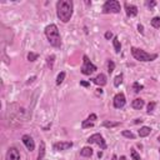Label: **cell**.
Wrapping results in <instances>:
<instances>
[{"label": "cell", "instance_id": "f546056e", "mask_svg": "<svg viewBox=\"0 0 160 160\" xmlns=\"http://www.w3.org/2000/svg\"><path fill=\"white\" fill-rule=\"evenodd\" d=\"M145 5H147L148 8H150V9H153L155 5H156V1H154V0L153 1H145Z\"/></svg>", "mask_w": 160, "mask_h": 160}, {"label": "cell", "instance_id": "cb8c5ba5", "mask_svg": "<svg viewBox=\"0 0 160 160\" xmlns=\"http://www.w3.org/2000/svg\"><path fill=\"white\" fill-rule=\"evenodd\" d=\"M143 89H144V86L140 85L138 81H135V83L133 84V90H134V93H139L140 90H143Z\"/></svg>", "mask_w": 160, "mask_h": 160}, {"label": "cell", "instance_id": "e0dca14e", "mask_svg": "<svg viewBox=\"0 0 160 160\" xmlns=\"http://www.w3.org/2000/svg\"><path fill=\"white\" fill-rule=\"evenodd\" d=\"M120 123L119 121H110V120H106L103 123V126H105V128H116V126H119Z\"/></svg>", "mask_w": 160, "mask_h": 160}, {"label": "cell", "instance_id": "d590c367", "mask_svg": "<svg viewBox=\"0 0 160 160\" xmlns=\"http://www.w3.org/2000/svg\"><path fill=\"white\" fill-rule=\"evenodd\" d=\"M142 119H135V121H134V124H139V123H142Z\"/></svg>", "mask_w": 160, "mask_h": 160}, {"label": "cell", "instance_id": "f35d334b", "mask_svg": "<svg viewBox=\"0 0 160 160\" xmlns=\"http://www.w3.org/2000/svg\"><path fill=\"white\" fill-rule=\"evenodd\" d=\"M113 160H118V156H116V155H113Z\"/></svg>", "mask_w": 160, "mask_h": 160}, {"label": "cell", "instance_id": "4dcf8cb0", "mask_svg": "<svg viewBox=\"0 0 160 160\" xmlns=\"http://www.w3.org/2000/svg\"><path fill=\"white\" fill-rule=\"evenodd\" d=\"M88 120H90L93 121V123H95V120H96V114H90L88 116Z\"/></svg>", "mask_w": 160, "mask_h": 160}, {"label": "cell", "instance_id": "8d00e7d4", "mask_svg": "<svg viewBox=\"0 0 160 160\" xmlns=\"http://www.w3.org/2000/svg\"><path fill=\"white\" fill-rule=\"evenodd\" d=\"M98 156H99V158H101V156H103V153H101V152H99V154H98Z\"/></svg>", "mask_w": 160, "mask_h": 160}, {"label": "cell", "instance_id": "7402d4cb", "mask_svg": "<svg viewBox=\"0 0 160 160\" xmlns=\"http://www.w3.org/2000/svg\"><path fill=\"white\" fill-rule=\"evenodd\" d=\"M121 135L125 136V138H129V139H135V135L131 133L130 130H123L121 131Z\"/></svg>", "mask_w": 160, "mask_h": 160}, {"label": "cell", "instance_id": "30bf717a", "mask_svg": "<svg viewBox=\"0 0 160 160\" xmlns=\"http://www.w3.org/2000/svg\"><path fill=\"white\" fill-rule=\"evenodd\" d=\"M72 147H73L72 142H59V143H55L53 145L54 150H56V152H64V150H68Z\"/></svg>", "mask_w": 160, "mask_h": 160}, {"label": "cell", "instance_id": "ab89813d", "mask_svg": "<svg viewBox=\"0 0 160 160\" xmlns=\"http://www.w3.org/2000/svg\"><path fill=\"white\" fill-rule=\"evenodd\" d=\"M158 142L160 143V136H158Z\"/></svg>", "mask_w": 160, "mask_h": 160}, {"label": "cell", "instance_id": "484cf974", "mask_svg": "<svg viewBox=\"0 0 160 160\" xmlns=\"http://www.w3.org/2000/svg\"><path fill=\"white\" fill-rule=\"evenodd\" d=\"M64 79H65V73L62 72V73L58 75V78H56V84H58V85H60V84L64 81Z\"/></svg>", "mask_w": 160, "mask_h": 160}, {"label": "cell", "instance_id": "7a4b0ae2", "mask_svg": "<svg viewBox=\"0 0 160 160\" xmlns=\"http://www.w3.org/2000/svg\"><path fill=\"white\" fill-rule=\"evenodd\" d=\"M45 35L48 38V41L54 48H60L62 46V39H60V33L58 26L55 24H50L45 28Z\"/></svg>", "mask_w": 160, "mask_h": 160}, {"label": "cell", "instance_id": "9c48e42d", "mask_svg": "<svg viewBox=\"0 0 160 160\" xmlns=\"http://www.w3.org/2000/svg\"><path fill=\"white\" fill-rule=\"evenodd\" d=\"M21 140H23V143H24V145L26 147V149L29 150V152H33V150L35 149V143H34V140H33V138L30 135H28V134L23 135Z\"/></svg>", "mask_w": 160, "mask_h": 160}, {"label": "cell", "instance_id": "8992f818", "mask_svg": "<svg viewBox=\"0 0 160 160\" xmlns=\"http://www.w3.org/2000/svg\"><path fill=\"white\" fill-rule=\"evenodd\" d=\"M88 142V144H96V145H99L103 150L104 149H106V143H105V140H104V138L100 135V134H93L91 136H89V139L86 140Z\"/></svg>", "mask_w": 160, "mask_h": 160}, {"label": "cell", "instance_id": "2e32d148", "mask_svg": "<svg viewBox=\"0 0 160 160\" xmlns=\"http://www.w3.org/2000/svg\"><path fill=\"white\" fill-rule=\"evenodd\" d=\"M113 45H114L115 53L119 54L120 50H121V45H120V41H119V38H118V36H114V39H113Z\"/></svg>", "mask_w": 160, "mask_h": 160}, {"label": "cell", "instance_id": "ffe728a7", "mask_svg": "<svg viewBox=\"0 0 160 160\" xmlns=\"http://www.w3.org/2000/svg\"><path fill=\"white\" fill-rule=\"evenodd\" d=\"M123 83V74H119V75H116L115 79H114V86H120V84Z\"/></svg>", "mask_w": 160, "mask_h": 160}, {"label": "cell", "instance_id": "3957f363", "mask_svg": "<svg viewBox=\"0 0 160 160\" xmlns=\"http://www.w3.org/2000/svg\"><path fill=\"white\" fill-rule=\"evenodd\" d=\"M131 54H133L135 60L144 62V63L145 62H153V60H155V59L158 58V54H149L145 50L139 49V48H135V46L131 48Z\"/></svg>", "mask_w": 160, "mask_h": 160}, {"label": "cell", "instance_id": "6da1fadb", "mask_svg": "<svg viewBox=\"0 0 160 160\" xmlns=\"http://www.w3.org/2000/svg\"><path fill=\"white\" fill-rule=\"evenodd\" d=\"M74 4L70 0H60L56 3V15L63 23H68L73 16Z\"/></svg>", "mask_w": 160, "mask_h": 160}, {"label": "cell", "instance_id": "ac0fdd59", "mask_svg": "<svg viewBox=\"0 0 160 160\" xmlns=\"http://www.w3.org/2000/svg\"><path fill=\"white\" fill-rule=\"evenodd\" d=\"M44 155H45V143L41 142L40 148H39V154H38V160H43Z\"/></svg>", "mask_w": 160, "mask_h": 160}, {"label": "cell", "instance_id": "9a60e30c", "mask_svg": "<svg viewBox=\"0 0 160 160\" xmlns=\"http://www.w3.org/2000/svg\"><path fill=\"white\" fill-rule=\"evenodd\" d=\"M80 155L84 158H89L93 155V149L90 147H84L81 150H80Z\"/></svg>", "mask_w": 160, "mask_h": 160}, {"label": "cell", "instance_id": "52a82bcc", "mask_svg": "<svg viewBox=\"0 0 160 160\" xmlns=\"http://www.w3.org/2000/svg\"><path fill=\"white\" fill-rule=\"evenodd\" d=\"M113 103H114V108H116V109H121V108H124L125 104H126L125 95H124L123 93L116 94V95L114 96V100H113Z\"/></svg>", "mask_w": 160, "mask_h": 160}, {"label": "cell", "instance_id": "e575fe53", "mask_svg": "<svg viewBox=\"0 0 160 160\" xmlns=\"http://www.w3.org/2000/svg\"><path fill=\"white\" fill-rule=\"evenodd\" d=\"M36 79V76H33V78H29V80H28V81H26V84H30V83H33V81H34V80Z\"/></svg>", "mask_w": 160, "mask_h": 160}, {"label": "cell", "instance_id": "836d02e7", "mask_svg": "<svg viewBox=\"0 0 160 160\" xmlns=\"http://www.w3.org/2000/svg\"><path fill=\"white\" fill-rule=\"evenodd\" d=\"M80 85L88 88V86H90V83H88V81H80Z\"/></svg>", "mask_w": 160, "mask_h": 160}, {"label": "cell", "instance_id": "74e56055", "mask_svg": "<svg viewBox=\"0 0 160 160\" xmlns=\"http://www.w3.org/2000/svg\"><path fill=\"white\" fill-rule=\"evenodd\" d=\"M119 160H126V158H125L124 155H123V156H120V159H119Z\"/></svg>", "mask_w": 160, "mask_h": 160}, {"label": "cell", "instance_id": "ba28073f", "mask_svg": "<svg viewBox=\"0 0 160 160\" xmlns=\"http://www.w3.org/2000/svg\"><path fill=\"white\" fill-rule=\"evenodd\" d=\"M5 160H20V153H19V150L15 147L9 148Z\"/></svg>", "mask_w": 160, "mask_h": 160}, {"label": "cell", "instance_id": "f1b7e54d", "mask_svg": "<svg viewBox=\"0 0 160 160\" xmlns=\"http://www.w3.org/2000/svg\"><path fill=\"white\" fill-rule=\"evenodd\" d=\"M155 106H156V104H155L154 101H152V103H149L148 104V114H150V113H153L154 111V109H155Z\"/></svg>", "mask_w": 160, "mask_h": 160}, {"label": "cell", "instance_id": "8fae6325", "mask_svg": "<svg viewBox=\"0 0 160 160\" xmlns=\"http://www.w3.org/2000/svg\"><path fill=\"white\" fill-rule=\"evenodd\" d=\"M125 9H126V15H128L129 18H134L138 15V8H136L135 5H133V4H125Z\"/></svg>", "mask_w": 160, "mask_h": 160}, {"label": "cell", "instance_id": "83f0119b", "mask_svg": "<svg viewBox=\"0 0 160 160\" xmlns=\"http://www.w3.org/2000/svg\"><path fill=\"white\" fill-rule=\"evenodd\" d=\"M48 67L51 69L54 67V60H55V55H50V56H48Z\"/></svg>", "mask_w": 160, "mask_h": 160}, {"label": "cell", "instance_id": "4fadbf2b", "mask_svg": "<svg viewBox=\"0 0 160 160\" xmlns=\"http://www.w3.org/2000/svg\"><path fill=\"white\" fill-rule=\"evenodd\" d=\"M144 105H145V103H144V100H143V99H140V98L135 99V100H133V103H131V106H133L134 109H136V110H140V109H143V108H144Z\"/></svg>", "mask_w": 160, "mask_h": 160}, {"label": "cell", "instance_id": "5b68a950", "mask_svg": "<svg viewBox=\"0 0 160 160\" xmlns=\"http://www.w3.org/2000/svg\"><path fill=\"white\" fill-rule=\"evenodd\" d=\"M94 72H96V67L94 65L90 60H89V58L86 55L83 56V67H81V73L84 75H90L93 74Z\"/></svg>", "mask_w": 160, "mask_h": 160}, {"label": "cell", "instance_id": "277c9868", "mask_svg": "<svg viewBox=\"0 0 160 160\" xmlns=\"http://www.w3.org/2000/svg\"><path fill=\"white\" fill-rule=\"evenodd\" d=\"M121 10L120 3L116 0H108L103 5V13L104 14H119Z\"/></svg>", "mask_w": 160, "mask_h": 160}, {"label": "cell", "instance_id": "44dd1931", "mask_svg": "<svg viewBox=\"0 0 160 160\" xmlns=\"http://www.w3.org/2000/svg\"><path fill=\"white\" fill-rule=\"evenodd\" d=\"M93 126H94V123H93V121H90V120H84L83 121V123H81V128L83 129H86V128H93Z\"/></svg>", "mask_w": 160, "mask_h": 160}, {"label": "cell", "instance_id": "1f68e13d", "mask_svg": "<svg viewBox=\"0 0 160 160\" xmlns=\"http://www.w3.org/2000/svg\"><path fill=\"white\" fill-rule=\"evenodd\" d=\"M111 38H113L111 31H106V33H105V39H108V40H109V39H111Z\"/></svg>", "mask_w": 160, "mask_h": 160}, {"label": "cell", "instance_id": "5bb4252c", "mask_svg": "<svg viewBox=\"0 0 160 160\" xmlns=\"http://www.w3.org/2000/svg\"><path fill=\"white\" fill-rule=\"evenodd\" d=\"M150 131H152V129H150L149 126H143V128H140L138 130V134L140 138H147L148 135H150Z\"/></svg>", "mask_w": 160, "mask_h": 160}, {"label": "cell", "instance_id": "d4e9b609", "mask_svg": "<svg viewBox=\"0 0 160 160\" xmlns=\"http://www.w3.org/2000/svg\"><path fill=\"white\" fill-rule=\"evenodd\" d=\"M38 58H39V55L35 53H31V51L28 54V60H29V62H35V60H38Z\"/></svg>", "mask_w": 160, "mask_h": 160}, {"label": "cell", "instance_id": "d6a6232c", "mask_svg": "<svg viewBox=\"0 0 160 160\" xmlns=\"http://www.w3.org/2000/svg\"><path fill=\"white\" fill-rule=\"evenodd\" d=\"M138 31L140 33V34H144V26H143L142 24L138 25Z\"/></svg>", "mask_w": 160, "mask_h": 160}, {"label": "cell", "instance_id": "7c38bea8", "mask_svg": "<svg viewBox=\"0 0 160 160\" xmlns=\"http://www.w3.org/2000/svg\"><path fill=\"white\" fill-rule=\"evenodd\" d=\"M91 80H93L94 84H96V85H99V86H104V85H106V83H108L106 76H105L104 74H99L98 76H95V78L91 79Z\"/></svg>", "mask_w": 160, "mask_h": 160}, {"label": "cell", "instance_id": "603a6c76", "mask_svg": "<svg viewBox=\"0 0 160 160\" xmlns=\"http://www.w3.org/2000/svg\"><path fill=\"white\" fill-rule=\"evenodd\" d=\"M114 69H115V63L113 60H108V72H109V74L114 72Z\"/></svg>", "mask_w": 160, "mask_h": 160}, {"label": "cell", "instance_id": "4316f807", "mask_svg": "<svg viewBox=\"0 0 160 160\" xmlns=\"http://www.w3.org/2000/svg\"><path fill=\"white\" fill-rule=\"evenodd\" d=\"M130 154H131V158H133V160H142V158H140V155L138 154V152H136L135 149H131Z\"/></svg>", "mask_w": 160, "mask_h": 160}, {"label": "cell", "instance_id": "d6986e66", "mask_svg": "<svg viewBox=\"0 0 160 160\" xmlns=\"http://www.w3.org/2000/svg\"><path fill=\"white\" fill-rule=\"evenodd\" d=\"M152 26L155 28V29H159L160 28V18L159 16H155L152 19Z\"/></svg>", "mask_w": 160, "mask_h": 160}]
</instances>
